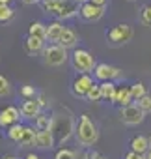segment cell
I'll use <instances>...</instances> for the list:
<instances>
[{
    "mask_svg": "<svg viewBox=\"0 0 151 159\" xmlns=\"http://www.w3.org/2000/svg\"><path fill=\"white\" fill-rule=\"evenodd\" d=\"M75 129H77V124H75V118H73L69 109L63 107V109H58V111L52 112V127H50V131L54 135L56 146H63L71 139Z\"/></svg>",
    "mask_w": 151,
    "mask_h": 159,
    "instance_id": "1",
    "label": "cell"
},
{
    "mask_svg": "<svg viewBox=\"0 0 151 159\" xmlns=\"http://www.w3.org/2000/svg\"><path fill=\"white\" fill-rule=\"evenodd\" d=\"M75 137H77L80 146H93L99 140V129L97 124L90 118V114H80L77 122V129H75Z\"/></svg>",
    "mask_w": 151,
    "mask_h": 159,
    "instance_id": "2",
    "label": "cell"
},
{
    "mask_svg": "<svg viewBox=\"0 0 151 159\" xmlns=\"http://www.w3.org/2000/svg\"><path fill=\"white\" fill-rule=\"evenodd\" d=\"M71 64H73V69L77 71V75L80 73H93L97 62H95V56L86 51V49H75L71 52Z\"/></svg>",
    "mask_w": 151,
    "mask_h": 159,
    "instance_id": "3",
    "label": "cell"
},
{
    "mask_svg": "<svg viewBox=\"0 0 151 159\" xmlns=\"http://www.w3.org/2000/svg\"><path fill=\"white\" fill-rule=\"evenodd\" d=\"M71 60V54L67 52V49L60 47V45H47L45 51H43V62L45 66H50V67H60L63 64H67Z\"/></svg>",
    "mask_w": 151,
    "mask_h": 159,
    "instance_id": "4",
    "label": "cell"
},
{
    "mask_svg": "<svg viewBox=\"0 0 151 159\" xmlns=\"http://www.w3.org/2000/svg\"><path fill=\"white\" fill-rule=\"evenodd\" d=\"M106 39L110 41V43H114V45H123V43H127V41H131V38H132V28L127 25V23H121V25H116V26H112L110 30H106Z\"/></svg>",
    "mask_w": 151,
    "mask_h": 159,
    "instance_id": "5",
    "label": "cell"
},
{
    "mask_svg": "<svg viewBox=\"0 0 151 159\" xmlns=\"http://www.w3.org/2000/svg\"><path fill=\"white\" fill-rule=\"evenodd\" d=\"M118 112H119V120H121L123 124H127V125H138V124H142L144 118H145V112L138 107V103H132V105H129V107H123V109H119Z\"/></svg>",
    "mask_w": 151,
    "mask_h": 159,
    "instance_id": "6",
    "label": "cell"
},
{
    "mask_svg": "<svg viewBox=\"0 0 151 159\" xmlns=\"http://www.w3.org/2000/svg\"><path fill=\"white\" fill-rule=\"evenodd\" d=\"M93 84H95V83H93L92 75L80 73V75H77V77L73 79V83H71V92L77 96V98H84V99H86V96H88V92L92 90Z\"/></svg>",
    "mask_w": 151,
    "mask_h": 159,
    "instance_id": "7",
    "label": "cell"
},
{
    "mask_svg": "<svg viewBox=\"0 0 151 159\" xmlns=\"http://www.w3.org/2000/svg\"><path fill=\"white\" fill-rule=\"evenodd\" d=\"M93 77L101 83H108V81H116V79L121 77V69L116 67V66H110V64H97L95 69H93Z\"/></svg>",
    "mask_w": 151,
    "mask_h": 159,
    "instance_id": "8",
    "label": "cell"
},
{
    "mask_svg": "<svg viewBox=\"0 0 151 159\" xmlns=\"http://www.w3.org/2000/svg\"><path fill=\"white\" fill-rule=\"evenodd\" d=\"M21 109L13 107V105H8L4 109H0V127L2 129H10L11 125L15 124H21Z\"/></svg>",
    "mask_w": 151,
    "mask_h": 159,
    "instance_id": "9",
    "label": "cell"
},
{
    "mask_svg": "<svg viewBox=\"0 0 151 159\" xmlns=\"http://www.w3.org/2000/svg\"><path fill=\"white\" fill-rule=\"evenodd\" d=\"M79 15H80L84 21H88V23H95V21H99V19L105 15V8L88 2V4H82V6H80Z\"/></svg>",
    "mask_w": 151,
    "mask_h": 159,
    "instance_id": "10",
    "label": "cell"
},
{
    "mask_svg": "<svg viewBox=\"0 0 151 159\" xmlns=\"http://www.w3.org/2000/svg\"><path fill=\"white\" fill-rule=\"evenodd\" d=\"M45 39H39V38H34V36H26L24 41H23V49L28 56H37V54H43L45 51Z\"/></svg>",
    "mask_w": 151,
    "mask_h": 159,
    "instance_id": "11",
    "label": "cell"
},
{
    "mask_svg": "<svg viewBox=\"0 0 151 159\" xmlns=\"http://www.w3.org/2000/svg\"><path fill=\"white\" fill-rule=\"evenodd\" d=\"M80 11V4H77L75 0H62V6H60V11L54 15L56 21H65V19H71Z\"/></svg>",
    "mask_w": 151,
    "mask_h": 159,
    "instance_id": "12",
    "label": "cell"
},
{
    "mask_svg": "<svg viewBox=\"0 0 151 159\" xmlns=\"http://www.w3.org/2000/svg\"><path fill=\"white\" fill-rule=\"evenodd\" d=\"M19 109H21L23 118H28V120H36V118L41 114V107H39V103L36 101V98H34V99H24Z\"/></svg>",
    "mask_w": 151,
    "mask_h": 159,
    "instance_id": "13",
    "label": "cell"
},
{
    "mask_svg": "<svg viewBox=\"0 0 151 159\" xmlns=\"http://www.w3.org/2000/svg\"><path fill=\"white\" fill-rule=\"evenodd\" d=\"M63 30H65V26H63L62 21H52V23H49V25H47V41H49L50 45H58V41H60Z\"/></svg>",
    "mask_w": 151,
    "mask_h": 159,
    "instance_id": "14",
    "label": "cell"
},
{
    "mask_svg": "<svg viewBox=\"0 0 151 159\" xmlns=\"http://www.w3.org/2000/svg\"><path fill=\"white\" fill-rule=\"evenodd\" d=\"M132 92H131V86H118V92H116V98H114V105H118L119 109L123 107H129L132 105Z\"/></svg>",
    "mask_w": 151,
    "mask_h": 159,
    "instance_id": "15",
    "label": "cell"
},
{
    "mask_svg": "<svg viewBox=\"0 0 151 159\" xmlns=\"http://www.w3.org/2000/svg\"><path fill=\"white\" fill-rule=\"evenodd\" d=\"M58 45L60 47H63V49H75L79 45V34L75 32L73 28H67L65 26V30H63V34H62V38H60V41H58Z\"/></svg>",
    "mask_w": 151,
    "mask_h": 159,
    "instance_id": "16",
    "label": "cell"
},
{
    "mask_svg": "<svg viewBox=\"0 0 151 159\" xmlns=\"http://www.w3.org/2000/svg\"><path fill=\"white\" fill-rule=\"evenodd\" d=\"M129 146H131V152H136V153H142V155H145V153L151 150V146H149V137H145V135H136V137H132Z\"/></svg>",
    "mask_w": 151,
    "mask_h": 159,
    "instance_id": "17",
    "label": "cell"
},
{
    "mask_svg": "<svg viewBox=\"0 0 151 159\" xmlns=\"http://www.w3.org/2000/svg\"><path fill=\"white\" fill-rule=\"evenodd\" d=\"M36 148H39V150H50V148H56V142H54V135H52V131H37Z\"/></svg>",
    "mask_w": 151,
    "mask_h": 159,
    "instance_id": "18",
    "label": "cell"
},
{
    "mask_svg": "<svg viewBox=\"0 0 151 159\" xmlns=\"http://www.w3.org/2000/svg\"><path fill=\"white\" fill-rule=\"evenodd\" d=\"M36 139H37V131L34 125H24V135H23V140H21V148H30V146H36Z\"/></svg>",
    "mask_w": 151,
    "mask_h": 159,
    "instance_id": "19",
    "label": "cell"
},
{
    "mask_svg": "<svg viewBox=\"0 0 151 159\" xmlns=\"http://www.w3.org/2000/svg\"><path fill=\"white\" fill-rule=\"evenodd\" d=\"M28 36H34V38H39V39H45L47 41V25L41 23V21H36L28 26Z\"/></svg>",
    "mask_w": 151,
    "mask_h": 159,
    "instance_id": "20",
    "label": "cell"
},
{
    "mask_svg": "<svg viewBox=\"0 0 151 159\" xmlns=\"http://www.w3.org/2000/svg\"><path fill=\"white\" fill-rule=\"evenodd\" d=\"M101 84V94H103V99L105 101H114L116 98V92H118V84L114 81H108V83H99Z\"/></svg>",
    "mask_w": 151,
    "mask_h": 159,
    "instance_id": "21",
    "label": "cell"
},
{
    "mask_svg": "<svg viewBox=\"0 0 151 159\" xmlns=\"http://www.w3.org/2000/svg\"><path fill=\"white\" fill-rule=\"evenodd\" d=\"M34 127H36V131H50V127H52V114L49 116V114L41 112L34 120Z\"/></svg>",
    "mask_w": 151,
    "mask_h": 159,
    "instance_id": "22",
    "label": "cell"
},
{
    "mask_svg": "<svg viewBox=\"0 0 151 159\" xmlns=\"http://www.w3.org/2000/svg\"><path fill=\"white\" fill-rule=\"evenodd\" d=\"M23 135H24V125H23V124H15V125H11V127L8 129V139H10L11 142H15V144H21Z\"/></svg>",
    "mask_w": 151,
    "mask_h": 159,
    "instance_id": "23",
    "label": "cell"
},
{
    "mask_svg": "<svg viewBox=\"0 0 151 159\" xmlns=\"http://www.w3.org/2000/svg\"><path fill=\"white\" fill-rule=\"evenodd\" d=\"M60 6H62V0H41L43 11H47L50 15H56L60 11Z\"/></svg>",
    "mask_w": 151,
    "mask_h": 159,
    "instance_id": "24",
    "label": "cell"
},
{
    "mask_svg": "<svg viewBox=\"0 0 151 159\" xmlns=\"http://www.w3.org/2000/svg\"><path fill=\"white\" fill-rule=\"evenodd\" d=\"M131 92H132V99H134V101H138V99H142L144 96H147V88H145L144 83H134V84H131Z\"/></svg>",
    "mask_w": 151,
    "mask_h": 159,
    "instance_id": "25",
    "label": "cell"
},
{
    "mask_svg": "<svg viewBox=\"0 0 151 159\" xmlns=\"http://www.w3.org/2000/svg\"><path fill=\"white\" fill-rule=\"evenodd\" d=\"M13 19V8L0 4V23H10Z\"/></svg>",
    "mask_w": 151,
    "mask_h": 159,
    "instance_id": "26",
    "label": "cell"
},
{
    "mask_svg": "<svg viewBox=\"0 0 151 159\" xmlns=\"http://www.w3.org/2000/svg\"><path fill=\"white\" fill-rule=\"evenodd\" d=\"M54 159H77V152H73L69 148H58L54 153Z\"/></svg>",
    "mask_w": 151,
    "mask_h": 159,
    "instance_id": "27",
    "label": "cell"
},
{
    "mask_svg": "<svg viewBox=\"0 0 151 159\" xmlns=\"http://www.w3.org/2000/svg\"><path fill=\"white\" fill-rule=\"evenodd\" d=\"M86 99L88 101H101L103 99V94H101V84H93L92 86V90L88 92V96H86Z\"/></svg>",
    "mask_w": 151,
    "mask_h": 159,
    "instance_id": "28",
    "label": "cell"
},
{
    "mask_svg": "<svg viewBox=\"0 0 151 159\" xmlns=\"http://www.w3.org/2000/svg\"><path fill=\"white\" fill-rule=\"evenodd\" d=\"M10 92H11V84H10V81H8V77L0 75V98L10 96Z\"/></svg>",
    "mask_w": 151,
    "mask_h": 159,
    "instance_id": "29",
    "label": "cell"
},
{
    "mask_svg": "<svg viewBox=\"0 0 151 159\" xmlns=\"http://www.w3.org/2000/svg\"><path fill=\"white\" fill-rule=\"evenodd\" d=\"M140 23L144 26H151V11H149V4H145L140 11Z\"/></svg>",
    "mask_w": 151,
    "mask_h": 159,
    "instance_id": "30",
    "label": "cell"
},
{
    "mask_svg": "<svg viewBox=\"0 0 151 159\" xmlns=\"http://www.w3.org/2000/svg\"><path fill=\"white\" fill-rule=\"evenodd\" d=\"M136 103H138V107H140L145 114H147V112H151V96H149V94H147V96H144L142 99H138Z\"/></svg>",
    "mask_w": 151,
    "mask_h": 159,
    "instance_id": "31",
    "label": "cell"
},
{
    "mask_svg": "<svg viewBox=\"0 0 151 159\" xmlns=\"http://www.w3.org/2000/svg\"><path fill=\"white\" fill-rule=\"evenodd\" d=\"M21 96H23L24 99H34V98H36V88L26 84V86L21 88Z\"/></svg>",
    "mask_w": 151,
    "mask_h": 159,
    "instance_id": "32",
    "label": "cell"
},
{
    "mask_svg": "<svg viewBox=\"0 0 151 159\" xmlns=\"http://www.w3.org/2000/svg\"><path fill=\"white\" fill-rule=\"evenodd\" d=\"M36 101H37V103H39V107H41V109H45V107H47V105H49V101H47V96H45V94H43V92H41V94H37V96H36Z\"/></svg>",
    "mask_w": 151,
    "mask_h": 159,
    "instance_id": "33",
    "label": "cell"
},
{
    "mask_svg": "<svg viewBox=\"0 0 151 159\" xmlns=\"http://www.w3.org/2000/svg\"><path fill=\"white\" fill-rule=\"evenodd\" d=\"M123 159H145V155L136 153V152H127V153L123 155Z\"/></svg>",
    "mask_w": 151,
    "mask_h": 159,
    "instance_id": "34",
    "label": "cell"
},
{
    "mask_svg": "<svg viewBox=\"0 0 151 159\" xmlns=\"http://www.w3.org/2000/svg\"><path fill=\"white\" fill-rule=\"evenodd\" d=\"M88 153H90V159H106L103 153H99V152H95V150H93V152H88Z\"/></svg>",
    "mask_w": 151,
    "mask_h": 159,
    "instance_id": "35",
    "label": "cell"
},
{
    "mask_svg": "<svg viewBox=\"0 0 151 159\" xmlns=\"http://www.w3.org/2000/svg\"><path fill=\"white\" fill-rule=\"evenodd\" d=\"M92 4H95V6H101V8H105L106 4H108V0H90Z\"/></svg>",
    "mask_w": 151,
    "mask_h": 159,
    "instance_id": "36",
    "label": "cell"
},
{
    "mask_svg": "<svg viewBox=\"0 0 151 159\" xmlns=\"http://www.w3.org/2000/svg\"><path fill=\"white\" fill-rule=\"evenodd\" d=\"M77 159H90L88 152H77Z\"/></svg>",
    "mask_w": 151,
    "mask_h": 159,
    "instance_id": "37",
    "label": "cell"
},
{
    "mask_svg": "<svg viewBox=\"0 0 151 159\" xmlns=\"http://www.w3.org/2000/svg\"><path fill=\"white\" fill-rule=\"evenodd\" d=\"M24 159H41V157H39L37 153H34V152H30V153H26V157H24Z\"/></svg>",
    "mask_w": 151,
    "mask_h": 159,
    "instance_id": "38",
    "label": "cell"
},
{
    "mask_svg": "<svg viewBox=\"0 0 151 159\" xmlns=\"http://www.w3.org/2000/svg\"><path fill=\"white\" fill-rule=\"evenodd\" d=\"M37 2H41V0H23V4H28V6H32V4H37Z\"/></svg>",
    "mask_w": 151,
    "mask_h": 159,
    "instance_id": "39",
    "label": "cell"
},
{
    "mask_svg": "<svg viewBox=\"0 0 151 159\" xmlns=\"http://www.w3.org/2000/svg\"><path fill=\"white\" fill-rule=\"evenodd\" d=\"M2 159H19V157H17V155H13V153H8V155H4Z\"/></svg>",
    "mask_w": 151,
    "mask_h": 159,
    "instance_id": "40",
    "label": "cell"
},
{
    "mask_svg": "<svg viewBox=\"0 0 151 159\" xmlns=\"http://www.w3.org/2000/svg\"><path fill=\"white\" fill-rule=\"evenodd\" d=\"M75 2H77V4H80V6H82V4H88L90 0H75Z\"/></svg>",
    "mask_w": 151,
    "mask_h": 159,
    "instance_id": "41",
    "label": "cell"
},
{
    "mask_svg": "<svg viewBox=\"0 0 151 159\" xmlns=\"http://www.w3.org/2000/svg\"><path fill=\"white\" fill-rule=\"evenodd\" d=\"M0 4H4V6H10V4H11V0H0Z\"/></svg>",
    "mask_w": 151,
    "mask_h": 159,
    "instance_id": "42",
    "label": "cell"
},
{
    "mask_svg": "<svg viewBox=\"0 0 151 159\" xmlns=\"http://www.w3.org/2000/svg\"><path fill=\"white\" fill-rule=\"evenodd\" d=\"M145 159H151V150H149V152L145 153Z\"/></svg>",
    "mask_w": 151,
    "mask_h": 159,
    "instance_id": "43",
    "label": "cell"
},
{
    "mask_svg": "<svg viewBox=\"0 0 151 159\" xmlns=\"http://www.w3.org/2000/svg\"><path fill=\"white\" fill-rule=\"evenodd\" d=\"M149 146H151V137H149Z\"/></svg>",
    "mask_w": 151,
    "mask_h": 159,
    "instance_id": "44",
    "label": "cell"
},
{
    "mask_svg": "<svg viewBox=\"0 0 151 159\" xmlns=\"http://www.w3.org/2000/svg\"><path fill=\"white\" fill-rule=\"evenodd\" d=\"M149 11H151V4H149Z\"/></svg>",
    "mask_w": 151,
    "mask_h": 159,
    "instance_id": "45",
    "label": "cell"
},
{
    "mask_svg": "<svg viewBox=\"0 0 151 159\" xmlns=\"http://www.w3.org/2000/svg\"><path fill=\"white\" fill-rule=\"evenodd\" d=\"M131 2H132V0H131Z\"/></svg>",
    "mask_w": 151,
    "mask_h": 159,
    "instance_id": "46",
    "label": "cell"
}]
</instances>
